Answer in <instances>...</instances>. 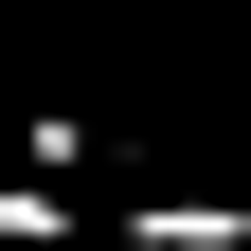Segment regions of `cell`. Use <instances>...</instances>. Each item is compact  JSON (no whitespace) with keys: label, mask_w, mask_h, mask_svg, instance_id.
Returning <instances> with one entry per match:
<instances>
[{"label":"cell","mask_w":251,"mask_h":251,"mask_svg":"<svg viewBox=\"0 0 251 251\" xmlns=\"http://www.w3.org/2000/svg\"><path fill=\"white\" fill-rule=\"evenodd\" d=\"M126 251H251V198H144Z\"/></svg>","instance_id":"obj_1"},{"label":"cell","mask_w":251,"mask_h":251,"mask_svg":"<svg viewBox=\"0 0 251 251\" xmlns=\"http://www.w3.org/2000/svg\"><path fill=\"white\" fill-rule=\"evenodd\" d=\"M72 233H90V215H72V179H54V162L0 179V251H72Z\"/></svg>","instance_id":"obj_2"},{"label":"cell","mask_w":251,"mask_h":251,"mask_svg":"<svg viewBox=\"0 0 251 251\" xmlns=\"http://www.w3.org/2000/svg\"><path fill=\"white\" fill-rule=\"evenodd\" d=\"M233 18H251V0H233Z\"/></svg>","instance_id":"obj_3"}]
</instances>
